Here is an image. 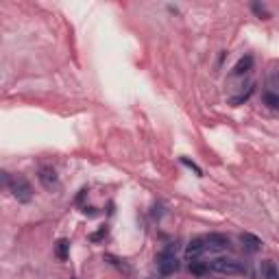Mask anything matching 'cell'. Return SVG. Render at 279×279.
Here are the masks:
<instances>
[{
  "instance_id": "7a4b0ae2",
  "label": "cell",
  "mask_w": 279,
  "mask_h": 279,
  "mask_svg": "<svg viewBox=\"0 0 279 279\" xmlns=\"http://www.w3.org/2000/svg\"><path fill=\"white\" fill-rule=\"evenodd\" d=\"M207 266L212 273H216V275H240L244 273V264L242 262H238L234 260V257H216V260H212L207 262Z\"/></svg>"
},
{
  "instance_id": "52a82bcc",
  "label": "cell",
  "mask_w": 279,
  "mask_h": 279,
  "mask_svg": "<svg viewBox=\"0 0 279 279\" xmlns=\"http://www.w3.org/2000/svg\"><path fill=\"white\" fill-rule=\"evenodd\" d=\"M240 240H242L244 251H249V253H257V251L262 249V240L257 236H253V234H242Z\"/></svg>"
},
{
  "instance_id": "5bb4252c",
  "label": "cell",
  "mask_w": 279,
  "mask_h": 279,
  "mask_svg": "<svg viewBox=\"0 0 279 279\" xmlns=\"http://www.w3.org/2000/svg\"><path fill=\"white\" fill-rule=\"evenodd\" d=\"M264 98H266V103L270 105V107H275V109H279V96H277V94H266V96H264Z\"/></svg>"
},
{
  "instance_id": "3957f363",
  "label": "cell",
  "mask_w": 279,
  "mask_h": 279,
  "mask_svg": "<svg viewBox=\"0 0 279 279\" xmlns=\"http://www.w3.org/2000/svg\"><path fill=\"white\" fill-rule=\"evenodd\" d=\"M157 268H159V273H162L164 277H168L172 275L175 270L179 268V262H177V247L175 244H168L162 253L157 255Z\"/></svg>"
},
{
  "instance_id": "ba28073f",
  "label": "cell",
  "mask_w": 279,
  "mask_h": 279,
  "mask_svg": "<svg viewBox=\"0 0 279 279\" xmlns=\"http://www.w3.org/2000/svg\"><path fill=\"white\" fill-rule=\"evenodd\" d=\"M260 275L262 279H279V268L273 260H262L260 264Z\"/></svg>"
},
{
  "instance_id": "9c48e42d",
  "label": "cell",
  "mask_w": 279,
  "mask_h": 279,
  "mask_svg": "<svg viewBox=\"0 0 279 279\" xmlns=\"http://www.w3.org/2000/svg\"><path fill=\"white\" fill-rule=\"evenodd\" d=\"M251 65H253V57L247 55V57H242L240 61H238L234 65V70H231V77H240V75H247V72L251 70Z\"/></svg>"
},
{
  "instance_id": "4fadbf2b",
  "label": "cell",
  "mask_w": 279,
  "mask_h": 279,
  "mask_svg": "<svg viewBox=\"0 0 279 279\" xmlns=\"http://www.w3.org/2000/svg\"><path fill=\"white\" fill-rule=\"evenodd\" d=\"M181 164H183V166H188V168H192V170H194V172H196V175H198V177H201V175H203V170H201V168H198V166H196L194 162H190V159H188V157H181Z\"/></svg>"
},
{
  "instance_id": "6da1fadb",
  "label": "cell",
  "mask_w": 279,
  "mask_h": 279,
  "mask_svg": "<svg viewBox=\"0 0 279 279\" xmlns=\"http://www.w3.org/2000/svg\"><path fill=\"white\" fill-rule=\"evenodd\" d=\"M5 175V183H7V188H9V192L13 194V198H18V203H29L31 198H33V188H31V183L26 181L24 177H9L7 172H3Z\"/></svg>"
},
{
  "instance_id": "30bf717a",
  "label": "cell",
  "mask_w": 279,
  "mask_h": 279,
  "mask_svg": "<svg viewBox=\"0 0 279 279\" xmlns=\"http://www.w3.org/2000/svg\"><path fill=\"white\" fill-rule=\"evenodd\" d=\"M207 270H210V266H207L205 262H198V260H192V262H190V273H192V275H198V277H201V275L207 273Z\"/></svg>"
},
{
  "instance_id": "277c9868",
  "label": "cell",
  "mask_w": 279,
  "mask_h": 279,
  "mask_svg": "<svg viewBox=\"0 0 279 279\" xmlns=\"http://www.w3.org/2000/svg\"><path fill=\"white\" fill-rule=\"evenodd\" d=\"M37 179H39V183H42L46 190H57L59 188V177H57V172L52 170L50 166H42V168L37 170Z\"/></svg>"
},
{
  "instance_id": "9a60e30c",
  "label": "cell",
  "mask_w": 279,
  "mask_h": 279,
  "mask_svg": "<svg viewBox=\"0 0 279 279\" xmlns=\"http://www.w3.org/2000/svg\"><path fill=\"white\" fill-rule=\"evenodd\" d=\"M251 9H253V11H255V13H257V16H260V18L264 16V20L268 18V13H266V9H264L262 5H253V7H251Z\"/></svg>"
},
{
  "instance_id": "5b68a950",
  "label": "cell",
  "mask_w": 279,
  "mask_h": 279,
  "mask_svg": "<svg viewBox=\"0 0 279 279\" xmlns=\"http://www.w3.org/2000/svg\"><path fill=\"white\" fill-rule=\"evenodd\" d=\"M203 240H205V249L207 251H227L231 244L225 234H207V236H203Z\"/></svg>"
},
{
  "instance_id": "8992f818",
  "label": "cell",
  "mask_w": 279,
  "mask_h": 279,
  "mask_svg": "<svg viewBox=\"0 0 279 279\" xmlns=\"http://www.w3.org/2000/svg\"><path fill=\"white\" fill-rule=\"evenodd\" d=\"M205 240H203V236L201 238H192V240L188 242V247H185V255L190 257V260H196V257H201L205 253Z\"/></svg>"
},
{
  "instance_id": "8fae6325",
  "label": "cell",
  "mask_w": 279,
  "mask_h": 279,
  "mask_svg": "<svg viewBox=\"0 0 279 279\" xmlns=\"http://www.w3.org/2000/svg\"><path fill=\"white\" fill-rule=\"evenodd\" d=\"M251 94H253V85H249V90L247 92H242V94H238V96H234V98H231V105H234V107H238V105H240V103H244V101H249V96Z\"/></svg>"
},
{
  "instance_id": "2e32d148",
  "label": "cell",
  "mask_w": 279,
  "mask_h": 279,
  "mask_svg": "<svg viewBox=\"0 0 279 279\" xmlns=\"http://www.w3.org/2000/svg\"><path fill=\"white\" fill-rule=\"evenodd\" d=\"M270 83H273V85H279V75H273V77H270Z\"/></svg>"
},
{
  "instance_id": "7c38bea8",
  "label": "cell",
  "mask_w": 279,
  "mask_h": 279,
  "mask_svg": "<svg viewBox=\"0 0 279 279\" xmlns=\"http://www.w3.org/2000/svg\"><path fill=\"white\" fill-rule=\"evenodd\" d=\"M68 249H70L68 240H59L57 242V257H59V260H65V257H68Z\"/></svg>"
}]
</instances>
